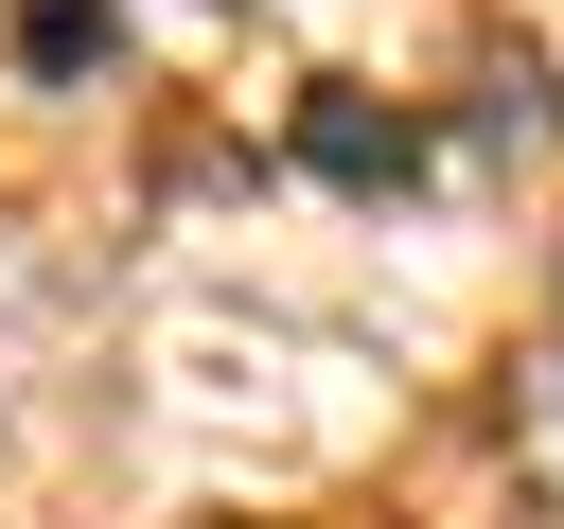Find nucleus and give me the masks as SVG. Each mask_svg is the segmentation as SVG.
Wrapping results in <instances>:
<instances>
[{
    "mask_svg": "<svg viewBox=\"0 0 564 529\" xmlns=\"http://www.w3.org/2000/svg\"><path fill=\"white\" fill-rule=\"evenodd\" d=\"M18 53H35V71H88V53H106V0H18Z\"/></svg>",
    "mask_w": 564,
    "mask_h": 529,
    "instance_id": "obj_2",
    "label": "nucleus"
},
{
    "mask_svg": "<svg viewBox=\"0 0 564 529\" xmlns=\"http://www.w3.org/2000/svg\"><path fill=\"white\" fill-rule=\"evenodd\" d=\"M300 159H317L335 194H405V176H423V123L370 106V88H300Z\"/></svg>",
    "mask_w": 564,
    "mask_h": 529,
    "instance_id": "obj_1",
    "label": "nucleus"
}]
</instances>
